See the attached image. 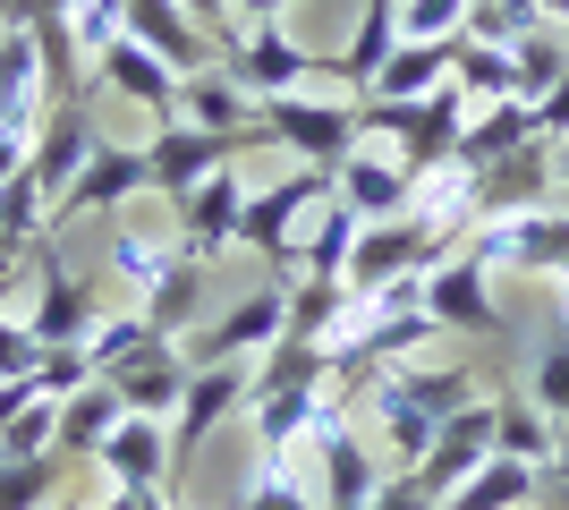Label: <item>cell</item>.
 <instances>
[{"label":"cell","mask_w":569,"mask_h":510,"mask_svg":"<svg viewBox=\"0 0 569 510\" xmlns=\"http://www.w3.org/2000/svg\"><path fill=\"white\" fill-rule=\"evenodd\" d=\"M238 204H247L238 170H221V179H204L196 196H179V204H170V221H179V256L213 264L221 247H238Z\"/></svg>","instance_id":"obj_19"},{"label":"cell","mask_w":569,"mask_h":510,"mask_svg":"<svg viewBox=\"0 0 569 510\" xmlns=\"http://www.w3.org/2000/svg\"><path fill=\"white\" fill-rule=\"evenodd\" d=\"M382 477H391L382 451L349 426V400H332L323 426H315V502H323V510H366Z\"/></svg>","instance_id":"obj_4"},{"label":"cell","mask_w":569,"mask_h":510,"mask_svg":"<svg viewBox=\"0 0 569 510\" xmlns=\"http://www.w3.org/2000/svg\"><path fill=\"white\" fill-rule=\"evenodd\" d=\"M536 146H552V153L569 146V77H561V86H552L545 102H536Z\"/></svg>","instance_id":"obj_45"},{"label":"cell","mask_w":569,"mask_h":510,"mask_svg":"<svg viewBox=\"0 0 569 510\" xmlns=\"http://www.w3.org/2000/svg\"><path fill=\"white\" fill-rule=\"evenodd\" d=\"M527 400H536V409H545L552 426L569 434V340H552V349H545V366H536V383H527Z\"/></svg>","instance_id":"obj_42"},{"label":"cell","mask_w":569,"mask_h":510,"mask_svg":"<svg viewBox=\"0 0 569 510\" xmlns=\"http://www.w3.org/2000/svg\"><path fill=\"white\" fill-rule=\"evenodd\" d=\"M451 51H459V34H451V43H400V51H391V69L375 77V94L417 102V94H433V86H451Z\"/></svg>","instance_id":"obj_32"},{"label":"cell","mask_w":569,"mask_h":510,"mask_svg":"<svg viewBox=\"0 0 569 510\" xmlns=\"http://www.w3.org/2000/svg\"><path fill=\"white\" fill-rule=\"evenodd\" d=\"M26 256H34V239H26L18 221L0 213V290H9V281H18V272H26Z\"/></svg>","instance_id":"obj_47"},{"label":"cell","mask_w":569,"mask_h":510,"mask_svg":"<svg viewBox=\"0 0 569 510\" xmlns=\"http://www.w3.org/2000/svg\"><path fill=\"white\" fill-rule=\"evenodd\" d=\"M366 510H442V502H433V493L417 486V477H382V486H375V502H366Z\"/></svg>","instance_id":"obj_46"},{"label":"cell","mask_w":569,"mask_h":510,"mask_svg":"<svg viewBox=\"0 0 569 510\" xmlns=\"http://www.w3.org/2000/svg\"><path fill=\"white\" fill-rule=\"evenodd\" d=\"M536 486H545V468H527V460H485L442 510H527V502H536Z\"/></svg>","instance_id":"obj_29"},{"label":"cell","mask_w":569,"mask_h":510,"mask_svg":"<svg viewBox=\"0 0 569 510\" xmlns=\"http://www.w3.org/2000/svg\"><path fill=\"white\" fill-rule=\"evenodd\" d=\"M349 316H357L349 281H289V332L298 340H323V349H332V340L349 332Z\"/></svg>","instance_id":"obj_30"},{"label":"cell","mask_w":569,"mask_h":510,"mask_svg":"<svg viewBox=\"0 0 569 510\" xmlns=\"http://www.w3.org/2000/svg\"><path fill=\"white\" fill-rule=\"evenodd\" d=\"M238 146L247 137H213V128H188V120H162L153 128V146H144V162H153V196H196L204 179H221V170H238Z\"/></svg>","instance_id":"obj_9"},{"label":"cell","mask_w":569,"mask_h":510,"mask_svg":"<svg viewBox=\"0 0 569 510\" xmlns=\"http://www.w3.org/2000/svg\"><path fill=\"white\" fill-rule=\"evenodd\" d=\"M102 256H111V272H119V281H128V290H153V281H162V272L170 264H179V247H170V256H162V247H153V239H144V230H111V247H102Z\"/></svg>","instance_id":"obj_40"},{"label":"cell","mask_w":569,"mask_h":510,"mask_svg":"<svg viewBox=\"0 0 569 510\" xmlns=\"http://www.w3.org/2000/svg\"><path fill=\"white\" fill-rule=\"evenodd\" d=\"M493 460L552 468V460H561V426H552L536 400H493Z\"/></svg>","instance_id":"obj_26"},{"label":"cell","mask_w":569,"mask_h":510,"mask_svg":"<svg viewBox=\"0 0 569 510\" xmlns=\"http://www.w3.org/2000/svg\"><path fill=\"white\" fill-rule=\"evenodd\" d=\"M510 69H519V102H545L552 86L569 77V43H561V26H536V34H519V43H510Z\"/></svg>","instance_id":"obj_33"},{"label":"cell","mask_w":569,"mask_h":510,"mask_svg":"<svg viewBox=\"0 0 569 510\" xmlns=\"http://www.w3.org/2000/svg\"><path fill=\"white\" fill-rule=\"evenodd\" d=\"M426 316L442 323V332H501V307H493V264L485 256H468L459 247L451 264H433L426 272Z\"/></svg>","instance_id":"obj_12"},{"label":"cell","mask_w":569,"mask_h":510,"mask_svg":"<svg viewBox=\"0 0 569 510\" xmlns=\"http://www.w3.org/2000/svg\"><path fill=\"white\" fill-rule=\"evenodd\" d=\"M119 9H128V34H137L144 51H162L179 77H196V69H213V60H221V43L179 9V0H119Z\"/></svg>","instance_id":"obj_20"},{"label":"cell","mask_w":569,"mask_h":510,"mask_svg":"<svg viewBox=\"0 0 569 510\" xmlns=\"http://www.w3.org/2000/svg\"><path fill=\"white\" fill-rule=\"evenodd\" d=\"M408 34H400V0H366L357 9V26H349V51H323V69L315 77H340L349 94H375V77L391 69V51H400Z\"/></svg>","instance_id":"obj_17"},{"label":"cell","mask_w":569,"mask_h":510,"mask_svg":"<svg viewBox=\"0 0 569 510\" xmlns=\"http://www.w3.org/2000/svg\"><path fill=\"white\" fill-rule=\"evenodd\" d=\"M519 146H536V102H519V94H510V102H476L451 170H459V179H476V170H493L501 153H519Z\"/></svg>","instance_id":"obj_22"},{"label":"cell","mask_w":569,"mask_h":510,"mask_svg":"<svg viewBox=\"0 0 569 510\" xmlns=\"http://www.w3.org/2000/svg\"><path fill=\"white\" fill-rule=\"evenodd\" d=\"M561 43H569V26H561Z\"/></svg>","instance_id":"obj_53"},{"label":"cell","mask_w":569,"mask_h":510,"mask_svg":"<svg viewBox=\"0 0 569 510\" xmlns=\"http://www.w3.org/2000/svg\"><path fill=\"white\" fill-rule=\"evenodd\" d=\"M238 510H323V502H315L298 451H289V460H272V451H263L256 477H247V493H238Z\"/></svg>","instance_id":"obj_34"},{"label":"cell","mask_w":569,"mask_h":510,"mask_svg":"<svg viewBox=\"0 0 569 510\" xmlns=\"http://www.w3.org/2000/svg\"><path fill=\"white\" fill-rule=\"evenodd\" d=\"M34 316H26V332L43 340V349H86V340L102 332V290L94 281H77L69 264H60V247H51V230L34 239Z\"/></svg>","instance_id":"obj_5"},{"label":"cell","mask_w":569,"mask_h":510,"mask_svg":"<svg viewBox=\"0 0 569 510\" xmlns=\"http://www.w3.org/2000/svg\"><path fill=\"white\" fill-rule=\"evenodd\" d=\"M179 9H188V18H196V26H204V34L221 43V60L238 51V34H247V26H238V9H230V0H179Z\"/></svg>","instance_id":"obj_44"},{"label":"cell","mask_w":569,"mask_h":510,"mask_svg":"<svg viewBox=\"0 0 569 510\" xmlns=\"http://www.w3.org/2000/svg\"><path fill=\"white\" fill-rule=\"evenodd\" d=\"M451 86H459L468 102H510V94H519L510 43H468V34H459V51H451Z\"/></svg>","instance_id":"obj_31"},{"label":"cell","mask_w":569,"mask_h":510,"mask_svg":"<svg viewBox=\"0 0 569 510\" xmlns=\"http://www.w3.org/2000/svg\"><path fill=\"white\" fill-rule=\"evenodd\" d=\"M170 510H179V502H170Z\"/></svg>","instance_id":"obj_55"},{"label":"cell","mask_w":569,"mask_h":510,"mask_svg":"<svg viewBox=\"0 0 569 510\" xmlns=\"http://www.w3.org/2000/svg\"><path fill=\"white\" fill-rule=\"evenodd\" d=\"M561 468H569V451H561Z\"/></svg>","instance_id":"obj_54"},{"label":"cell","mask_w":569,"mask_h":510,"mask_svg":"<svg viewBox=\"0 0 569 510\" xmlns=\"http://www.w3.org/2000/svg\"><path fill=\"white\" fill-rule=\"evenodd\" d=\"M102 477L119 493H162L170 486V426L162 417H119V434L102 442Z\"/></svg>","instance_id":"obj_21"},{"label":"cell","mask_w":569,"mask_h":510,"mask_svg":"<svg viewBox=\"0 0 569 510\" xmlns=\"http://www.w3.org/2000/svg\"><path fill=\"white\" fill-rule=\"evenodd\" d=\"M188 349H153V358H137L128 374H111V391H119V409L128 417H179V400H188Z\"/></svg>","instance_id":"obj_24"},{"label":"cell","mask_w":569,"mask_h":510,"mask_svg":"<svg viewBox=\"0 0 569 510\" xmlns=\"http://www.w3.org/2000/svg\"><path fill=\"white\" fill-rule=\"evenodd\" d=\"M256 409V366L247 358H221V366H196L188 374V400H179V417H170V486L196 468V451L230 426V417Z\"/></svg>","instance_id":"obj_3"},{"label":"cell","mask_w":569,"mask_h":510,"mask_svg":"<svg viewBox=\"0 0 569 510\" xmlns=\"http://www.w3.org/2000/svg\"><path fill=\"white\" fill-rule=\"evenodd\" d=\"M468 9L476 0H400V34L408 43H451V34H468Z\"/></svg>","instance_id":"obj_41"},{"label":"cell","mask_w":569,"mask_h":510,"mask_svg":"<svg viewBox=\"0 0 569 510\" xmlns=\"http://www.w3.org/2000/svg\"><path fill=\"white\" fill-rule=\"evenodd\" d=\"M137 188H153V162H144V146H94V162L77 170V188L51 204V230H69V221H86V213H119Z\"/></svg>","instance_id":"obj_13"},{"label":"cell","mask_w":569,"mask_h":510,"mask_svg":"<svg viewBox=\"0 0 569 510\" xmlns=\"http://www.w3.org/2000/svg\"><path fill=\"white\" fill-rule=\"evenodd\" d=\"M34 358H43V340L26 332L18 316H0V383H18V374H34Z\"/></svg>","instance_id":"obj_43"},{"label":"cell","mask_w":569,"mask_h":510,"mask_svg":"<svg viewBox=\"0 0 569 510\" xmlns=\"http://www.w3.org/2000/svg\"><path fill=\"white\" fill-rule=\"evenodd\" d=\"M256 137H272L281 153H298V162H315V170H340L357 146H366V128H357V102H315L307 86L298 94H272V102H256Z\"/></svg>","instance_id":"obj_2"},{"label":"cell","mask_w":569,"mask_h":510,"mask_svg":"<svg viewBox=\"0 0 569 510\" xmlns=\"http://www.w3.org/2000/svg\"><path fill=\"white\" fill-rule=\"evenodd\" d=\"M230 9H238V18H247V26H263V18H289L298 0H230Z\"/></svg>","instance_id":"obj_49"},{"label":"cell","mask_w":569,"mask_h":510,"mask_svg":"<svg viewBox=\"0 0 569 510\" xmlns=\"http://www.w3.org/2000/svg\"><path fill=\"white\" fill-rule=\"evenodd\" d=\"M281 332H289V281H263V290H247L221 323L188 332L179 349H188V366H221V358H247V366H256Z\"/></svg>","instance_id":"obj_7"},{"label":"cell","mask_w":569,"mask_h":510,"mask_svg":"<svg viewBox=\"0 0 569 510\" xmlns=\"http://www.w3.org/2000/svg\"><path fill=\"white\" fill-rule=\"evenodd\" d=\"M485 460H493V400H468L459 417H442L433 451H426L417 468H408V477H417V486H426L433 502H451V493L468 486V477H476Z\"/></svg>","instance_id":"obj_11"},{"label":"cell","mask_w":569,"mask_h":510,"mask_svg":"<svg viewBox=\"0 0 569 510\" xmlns=\"http://www.w3.org/2000/svg\"><path fill=\"white\" fill-rule=\"evenodd\" d=\"M60 460H0V510H51L60 502Z\"/></svg>","instance_id":"obj_38"},{"label":"cell","mask_w":569,"mask_h":510,"mask_svg":"<svg viewBox=\"0 0 569 510\" xmlns=\"http://www.w3.org/2000/svg\"><path fill=\"white\" fill-rule=\"evenodd\" d=\"M247 111H256V94L238 86L230 69H196V77H179V120L188 128H213V137H247Z\"/></svg>","instance_id":"obj_25"},{"label":"cell","mask_w":569,"mask_h":510,"mask_svg":"<svg viewBox=\"0 0 569 510\" xmlns=\"http://www.w3.org/2000/svg\"><path fill=\"white\" fill-rule=\"evenodd\" d=\"M51 510H86V502H51Z\"/></svg>","instance_id":"obj_52"},{"label":"cell","mask_w":569,"mask_h":510,"mask_svg":"<svg viewBox=\"0 0 569 510\" xmlns=\"http://www.w3.org/2000/svg\"><path fill=\"white\" fill-rule=\"evenodd\" d=\"M332 179H340V204H349L357 221H400V213H417V188H426L400 153H366V146H357Z\"/></svg>","instance_id":"obj_15"},{"label":"cell","mask_w":569,"mask_h":510,"mask_svg":"<svg viewBox=\"0 0 569 510\" xmlns=\"http://www.w3.org/2000/svg\"><path fill=\"white\" fill-rule=\"evenodd\" d=\"M94 510H170V502H162V493H119V486H111Z\"/></svg>","instance_id":"obj_50"},{"label":"cell","mask_w":569,"mask_h":510,"mask_svg":"<svg viewBox=\"0 0 569 510\" xmlns=\"http://www.w3.org/2000/svg\"><path fill=\"white\" fill-rule=\"evenodd\" d=\"M51 434H60V400L34 391L18 417H9V434H0V460H51Z\"/></svg>","instance_id":"obj_39"},{"label":"cell","mask_w":569,"mask_h":510,"mask_svg":"<svg viewBox=\"0 0 569 510\" xmlns=\"http://www.w3.org/2000/svg\"><path fill=\"white\" fill-rule=\"evenodd\" d=\"M400 383L417 391L433 417H459L468 400H485V391H476V366H417V358H408V366H400Z\"/></svg>","instance_id":"obj_37"},{"label":"cell","mask_w":569,"mask_h":510,"mask_svg":"<svg viewBox=\"0 0 569 510\" xmlns=\"http://www.w3.org/2000/svg\"><path fill=\"white\" fill-rule=\"evenodd\" d=\"M536 502H545V510H569V468H561V460L545 468V486H536Z\"/></svg>","instance_id":"obj_48"},{"label":"cell","mask_w":569,"mask_h":510,"mask_svg":"<svg viewBox=\"0 0 569 510\" xmlns=\"http://www.w3.org/2000/svg\"><path fill=\"white\" fill-rule=\"evenodd\" d=\"M153 349H170V340L153 332V323H144V316H119V323H102V332L86 340V358H94V383H111V374H128V366H137V358H153Z\"/></svg>","instance_id":"obj_35"},{"label":"cell","mask_w":569,"mask_h":510,"mask_svg":"<svg viewBox=\"0 0 569 510\" xmlns=\"http://www.w3.org/2000/svg\"><path fill=\"white\" fill-rule=\"evenodd\" d=\"M357 230H366V221L349 213V204H323V213H315V230L307 239H298V281H349V256H357Z\"/></svg>","instance_id":"obj_28"},{"label":"cell","mask_w":569,"mask_h":510,"mask_svg":"<svg viewBox=\"0 0 569 510\" xmlns=\"http://www.w3.org/2000/svg\"><path fill=\"white\" fill-rule=\"evenodd\" d=\"M94 77H102V94L137 102V111H153V120H179V69H170L162 51H144L137 34L102 51V60H94Z\"/></svg>","instance_id":"obj_18"},{"label":"cell","mask_w":569,"mask_h":510,"mask_svg":"<svg viewBox=\"0 0 569 510\" xmlns=\"http://www.w3.org/2000/svg\"><path fill=\"white\" fill-rule=\"evenodd\" d=\"M459 179V170H451ZM536 204H552V146H519L501 153L493 170H476V179H459V213L485 230V221L501 213H536Z\"/></svg>","instance_id":"obj_8"},{"label":"cell","mask_w":569,"mask_h":510,"mask_svg":"<svg viewBox=\"0 0 569 510\" xmlns=\"http://www.w3.org/2000/svg\"><path fill=\"white\" fill-rule=\"evenodd\" d=\"M60 26H69V43H77V60H86V69H94L111 43H128V9H119V0H69V9H60Z\"/></svg>","instance_id":"obj_36"},{"label":"cell","mask_w":569,"mask_h":510,"mask_svg":"<svg viewBox=\"0 0 569 510\" xmlns=\"http://www.w3.org/2000/svg\"><path fill=\"white\" fill-rule=\"evenodd\" d=\"M94 111H86V94L77 102H60V111H51L43 128H34V153H26V179H34V188L51 196V204H60V196L77 188V170L94 162Z\"/></svg>","instance_id":"obj_14"},{"label":"cell","mask_w":569,"mask_h":510,"mask_svg":"<svg viewBox=\"0 0 569 510\" xmlns=\"http://www.w3.org/2000/svg\"><path fill=\"white\" fill-rule=\"evenodd\" d=\"M332 196H340L332 170H315V162L281 170L272 188H256L247 204H238V247H247V256H263V264H272V281H298V221H315Z\"/></svg>","instance_id":"obj_1"},{"label":"cell","mask_w":569,"mask_h":510,"mask_svg":"<svg viewBox=\"0 0 569 510\" xmlns=\"http://www.w3.org/2000/svg\"><path fill=\"white\" fill-rule=\"evenodd\" d=\"M119 391L111 383H86V391H69L60 400V434H51V460L60 468H86V460H102V442L119 434Z\"/></svg>","instance_id":"obj_23"},{"label":"cell","mask_w":569,"mask_h":510,"mask_svg":"<svg viewBox=\"0 0 569 510\" xmlns=\"http://www.w3.org/2000/svg\"><path fill=\"white\" fill-rule=\"evenodd\" d=\"M468 256L485 264H519V272H545V281H569V213L561 204H536V213H501L468 239Z\"/></svg>","instance_id":"obj_6"},{"label":"cell","mask_w":569,"mask_h":510,"mask_svg":"<svg viewBox=\"0 0 569 510\" xmlns=\"http://www.w3.org/2000/svg\"><path fill=\"white\" fill-rule=\"evenodd\" d=\"M43 94H51V77H43L34 26H0V128H9V137H34V128L51 120Z\"/></svg>","instance_id":"obj_16"},{"label":"cell","mask_w":569,"mask_h":510,"mask_svg":"<svg viewBox=\"0 0 569 510\" xmlns=\"http://www.w3.org/2000/svg\"><path fill=\"white\" fill-rule=\"evenodd\" d=\"M196 307H204V264H196V256H179V264H170L162 281L144 290V307H137V316L153 323V332H162L170 349H179V340L196 332Z\"/></svg>","instance_id":"obj_27"},{"label":"cell","mask_w":569,"mask_h":510,"mask_svg":"<svg viewBox=\"0 0 569 510\" xmlns=\"http://www.w3.org/2000/svg\"><path fill=\"white\" fill-rule=\"evenodd\" d=\"M221 69H230L256 102H272V94H298V86H315L323 51L289 43V26H281V18H263V26H247V34H238V51L221 60Z\"/></svg>","instance_id":"obj_10"},{"label":"cell","mask_w":569,"mask_h":510,"mask_svg":"<svg viewBox=\"0 0 569 510\" xmlns=\"http://www.w3.org/2000/svg\"><path fill=\"white\" fill-rule=\"evenodd\" d=\"M552 204H561V213H569V146L552 153Z\"/></svg>","instance_id":"obj_51"}]
</instances>
